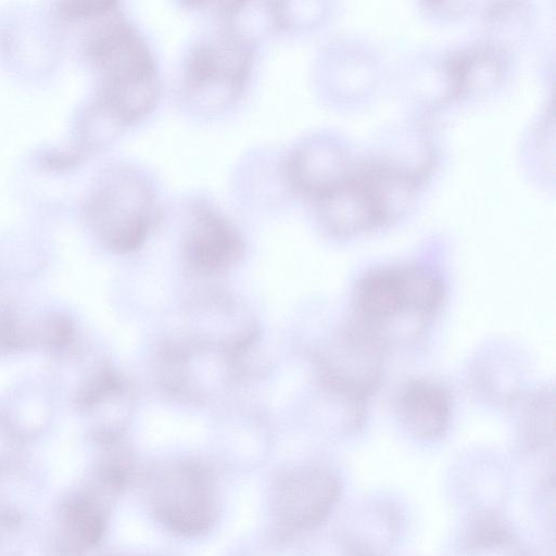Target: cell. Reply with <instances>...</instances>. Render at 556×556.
Here are the masks:
<instances>
[{
  "label": "cell",
  "mask_w": 556,
  "mask_h": 556,
  "mask_svg": "<svg viewBox=\"0 0 556 556\" xmlns=\"http://www.w3.org/2000/svg\"><path fill=\"white\" fill-rule=\"evenodd\" d=\"M86 41V52L102 78L99 102L119 122L148 114L157 98L152 54L136 29L112 4L100 15Z\"/></svg>",
  "instance_id": "6da1fadb"
},
{
  "label": "cell",
  "mask_w": 556,
  "mask_h": 556,
  "mask_svg": "<svg viewBox=\"0 0 556 556\" xmlns=\"http://www.w3.org/2000/svg\"><path fill=\"white\" fill-rule=\"evenodd\" d=\"M443 295L441 280L422 267L394 265L374 269L356 286V328L382 346L389 326L431 317Z\"/></svg>",
  "instance_id": "7a4b0ae2"
},
{
  "label": "cell",
  "mask_w": 556,
  "mask_h": 556,
  "mask_svg": "<svg viewBox=\"0 0 556 556\" xmlns=\"http://www.w3.org/2000/svg\"><path fill=\"white\" fill-rule=\"evenodd\" d=\"M149 502L154 516L168 529L194 536L216 519L217 504L210 471L193 460H179L149 478Z\"/></svg>",
  "instance_id": "3957f363"
},
{
  "label": "cell",
  "mask_w": 556,
  "mask_h": 556,
  "mask_svg": "<svg viewBox=\"0 0 556 556\" xmlns=\"http://www.w3.org/2000/svg\"><path fill=\"white\" fill-rule=\"evenodd\" d=\"M151 190L137 176L117 173L101 184L87 203V217L103 244L116 253L138 249L155 217Z\"/></svg>",
  "instance_id": "277c9868"
},
{
  "label": "cell",
  "mask_w": 556,
  "mask_h": 556,
  "mask_svg": "<svg viewBox=\"0 0 556 556\" xmlns=\"http://www.w3.org/2000/svg\"><path fill=\"white\" fill-rule=\"evenodd\" d=\"M338 479L327 470L305 467L278 478L273 496L275 518L287 533L317 527L336 505Z\"/></svg>",
  "instance_id": "5b68a950"
},
{
  "label": "cell",
  "mask_w": 556,
  "mask_h": 556,
  "mask_svg": "<svg viewBox=\"0 0 556 556\" xmlns=\"http://www.w3.org/2000/svg\"><path fill=\"white\" fill-rule=\"evenodd\" d=\"M251 65V52L241 39L223 35L194 46L186 62V81L190 90L223 89L236 94L244 84Z\"/></svg>",
  "instance_id": "8992f818"
},
{
  "label": "cell",
  "mask_w": 556,
  "mask_h": 556,
  "mask_svg": "<svg viewBox=\"0 0 556 556\" xmlns=\"http://www.w3.org/2000/svg\"><path fill=\"white\" fill-rule=\"evenodd\" d=\"M242 253L236 228L212 208L198 207L184 243L187 263L200 273L219 274L236 265Z\"/></svg>",
  "instance_id": "52a82bcc"
},
{
  "label": "cell",
  "mask_w": 556,
  "mask_h": 556,
  "mask_svg": "<svg viewBox=\"0 0 556 556\" xmlns=\"http://www.w3.org/2000/svg\"><path fill=\"white\" fill-rule=\"evenodd\" d=\"M396 405L402 421L420 439H438L448 427L451 395L437 382L425 379L408 382L401 390Z\"/></svg>",
  "instance_id": "ba28073f"
},
{
  "label": "cell",
  "mask_w": 556,
  "mask_h": 556,
  "mask_svg": "<svg viewBox=\"0 0 556 556\" xmlns=\"http://www.w3.org/2000/svg\"><path fill=\"white\" fill-rule=\"evenodd\" d=\"M61 529L74 552H86L97 545L103 534L104 511L94 498L78 496L64 506Z\"/></svg>",
  "instance_id": "9c48e42d"
},
{
  "label": "cell",
  "mask_w": 556,
  "mask_h": 556,
  "mask_svg": "<svg viewBox=\"0 0 556 556\" xmlns=\"http://www.w3.org/2000/svg\"><path fill=\"white\" fill-rule=\"evenodd\" d=\"M510 532L504 521L493 513H478L469 523L467 545L473 549H489L505 545Z\"/></svg>",
  "instance_id": "30bf717a"
}]
</instances>
